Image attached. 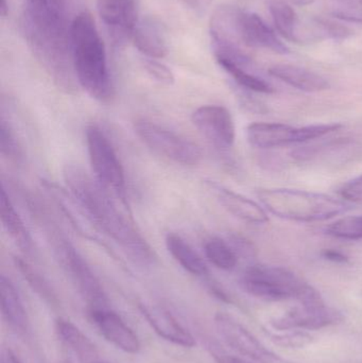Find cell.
Returning a JSON list of instances; mask_svg holds the SVG:
<instances>
[{"label": "cell", "instance_id": "cell-1", "mask_svg": "<svg viewBox=\"0 0 362 363\" xmlns=\"http://www.w3.org/2000/svg\"><path fill=\"white\" fill-rule=\"evenodd\" d=\"M68 191L76 199L100 233L112 239L130 259L142 267L157 262V254L125 215L114 196L80 166L68 164L63 170Z\"/></svg>", "mask_w": 362, "mask_h": 363}, {"label": "cell", "instance_id": "cell-2", "mask_svg": "<svg viewBox=\"0 0 362 363\" xmlns=\"http://www.w3.org/2000/svg\"><path fill=\"white\" fill-rule=\"evenodd\" d=\"M23 29L32 50L53 81L72 91L77 79L65 0H26Z\"/></svg>", "mask_w": 362, "mask_h": 363}, {"label": "cell", "instance_id": "cell-3", "mask_svg": "<svg viewBox=\"0 0 362 363\" xmlns=\"http://www.w3.org/2000/svg\"><path fill=\"white\" fill-rule=\"evenodd\" d=\"M70 48L77 82L99 102L114 97L106 45L89 11L79 13L70 23Z\"/></svg>", "mask_w": 362, "mask_h": 363}, {"label": "cell", "instance_id": "cell-4", "mask_svg": "<svg viewBox=\"0 0 362 363\" xmlns=\"http://www.w3.org/2000/svg\"><path fill=\"white\" fill-rule=\"evenodd\" d=\"M257 196L272 215L290 221H325L349 209L344 201L306 190L266 188L259 189Z\"/></svg>", "mask_w": 362, "mask_h": 363}, {"label": "cell", "instance_id": "cell-5", "mask_svg": "<svg viewBox=\"0 0 362 363\" xmlns=\"http://www.w3.org/2000/svg\"><path fill=\"white\" fill-rule=\"evenodd\" d=\"M240 281L244 291L269 302L297 300L301 305L307 306L323 301L318 290L283 267L265 264L250 267L244 271Z\"/></svg>", "mask_w": 362, "mask_h": 363}, {"label": "cell", "instance_id": "cell-6", "mask_svg": "<svg viewBox=\"0 0 362 363\" xmlns=\"http://www.w3.org/2000/svg\"><path fill=\"white\" fill-rule=\"evenodd\" d=\"M85 138L89 163L96 180L130 211L125 170L112 143L103 130L96 125L87 127Z\"/></svg>", "mask_w": 362, "mask_h": 363}, {"label": "cell", "instance_id": "cell-7", "mask_svg": "<svg viewBox=\"0 0 362 363\" xmlns=\"http://www.w3.org/2000/svg\"><path fill=\"white\" fill-rule=\"evenodd\" d=\"M52 243L57 259L61 262L66 274L86 302L89 309L103 308L108 306L103 287L86 260L80 255L76 247L68 242L59 233L51 232Z\"/></svg>", "mask_w": 362, "mask_h": 363}, {"label": "cell", "instance_id": "cell-8", "mask_svg": "<svg viewBox=\"0 0 362 363\" xmlns=\"http://www.w3.org/2000/svg\"><path fill=\"white\" fill-rule=\"evenodd\" d=\"M134 130L151 151L168 161L182 166H196L201 161V150L197 145L154 121L137 119Z\"/></svg>", "mask_w": 362, "mask_h": 363}, {"label": "cell", "instance_id": "cell-9", "mask_svg": "<svg viewBox=\"0 0 362 363\" xmlns=\"http://www.w3.org/2000/svg\"><path fill=\"white\" fill-rule=\"evenodd\" d=\"M339 123L291 127L283 123H254L247 128V138L251 146L259 149L280 148L323 138L341 129Z\"/></svg>", "mask_w": 362, "mask_h": 363}, {"label": "cell", "instance_id": "cell-10", "mask_svg": "<svg viewBox=\"0 0 362 363\" xmlns=\"http://www.w3.org/2000/svg\"><path fill=\"white\" fill-rule=\"evenodd\" d=\"M215 326L219 336L236 353L254 363H295L284 359L268 350L252 333L227 313L215 315Z\"/></svg>", "mask_w": 362, "mask_h": 363}, {"label": "cell", "instance_id": "cell-11", "mask_svg": "<svg viewBox=\"0 0 362 363\" xmlns=\"http://www.w3.org/2000/svg\"><path fill=\"white\" fill-rule=\"evenodd\" d=\"M196 129L219 150L233 147L236 138L233 116L227 108L216 104L200 106L191 114Z\"/></svg>", "mask_w": 362, "mask_h": 363}, {"label": "cell", "instance_id": "cell-12", "mask_svg": "<svg viewBox=\"0 0 362 363\" xmlns=\"http://www.w3.org/2000/svg\"><path fill=\"white\" fill-rule=\"evenodd\" d=\"M89 318L99 334L120 351L135 355L140 351V340L125 320L110 307L89 309Z\"/></svg>", "mask_w": 362, "mask_h": 363}, {"label": "cell", "instance_id": "cell-13", "mask_svg": "<svg viewBox=\"0 0 362 363\" xmlns=\"http://www.w3.org/2000/svg\"><path fill=\"white\" fill-rule=\"evenodd\" d=\"M344 320V315L327 306L325 303L315 306H302L293 309L282 317L272 320L274 330H317L327 326L335 325Z\"/></svg>", "mask_w": 362, "mask_h": 363}, {"label": "cell", "instance_id": "cell-14", "mask_svg": "<svg viewBox=\"0 0 362 363\" xmlns=\"http://www.w3.org/2000/svg\"><path fill=\"white\" fill-rule=\"evenodd\" d=\"M97 12L115 43L131 40L140 19L135 0H97Z\"/></svg>", "mask_w": 362, "mask_h": 363}, {"label": "cell", "instance_id": "cell-15", "mask_svg": "<svg viewBox=\"0 0 362 363\" xmlns=\"http://www.w3.org/2000/svg\"><path fill=\"white\" fill-rule=\"evenodd\" d=\"M140 311L149 325L164 340L182 347H193L196 340L193 335L178 321L169 311L159 306L140 305Z\"/></svg>", "mask_w": 362, "mask_h": 363}, {"label": "cell", "instance_id": "cell-16", "mask_svg": "<svg viewBox=\"0 0 362 363\" xmlns=\"http://www.w3.org/2000/svg\"><path fill=\"white\" fill-rule=\"evenodd\" d=\"M240 36L247 48L267 49L287 55L288 47L276 35L273 30L257 14L242 11L240 15Z\"/></svg>", "mask_w": 362, "mask_h": 363}, {"label": "cell", "instance_id": "cell-17", "mask_svg": "<svg viewBox=\"0 0 362 363\" xmlns=\"http://www.w3.org/2000/svg\"><path fill=\"white\" fill-rule=\"evenodd\" d=\"M208 186L221 206L237 219L250 224H264L269 220L265 209L255 201L213 181L208 182Z\"/></svg>", "mask_w": 362, "mask_h": 363}, {"label": "cell", "instance_id": "cell-18", "mask_svg": "<svg viewBox=\"0 0 362 363\" xmlns=\"http://www.w3.org/2000/svg\"><path fill=\"white\" fill-rule=\"evenodd\" d=\"M131 40L135 48L148 59H163L168 55L167 38L163 26L152 17L138 19Z\"/></svg>", "mask_w": 362, "mask_h": 363}, {"label": "cell", "instance_id": "cell-19", "mask_svg": "<svg viewBox=\"0 0 362 363\" xmlns=\"http://www.w3.org/2000/svg\"><path fill=\"white\" fill-rule=\"evenodd\" d=\"M55 328L57 338L77 356L79 363H98L103 359L91 339L72 322L64 318H57Z\"/></svg>", "mask_w": 362, "mask_h": 363}, {"label": "cell", "instance_id": "cell-20", "mask_svg": "<svg viewBox=\"0 0 362 363\" xmlns=\"http://www.w3.org/2000/svg\"><path fill=\"white\" fill-rule=\"evenodd\" d=\"M0 301L2 319L6 325L16 334L27 335L30 326L27 311L14 284L4 275L0 277Z\"/></svg>", "mask_w": 362, "mask_h": 363}, {"label": "cell", "instance_id": "cell-21", "mask_svg": "<svg viewBox=\"0 0 362 363\" xmlns=\"http://www.w3.org/2000/svg\"><path fill=\"white\" fill-rule=\"evenodd\" d=\"M1 223L9 238L21 251L26 254L33 253L34 245L31 234L4 187L1 189Z\"/></svg>", "mask_w": 362, "mask_h": 363}, {"label": "cell", "instance_id": "cell-22", "mask_svg": "<svg viewBox=\"0 0 362 363\" xmlns=\"http://www.w3.org/2000/svg\"><path fill=\"white\" fill-rule=\"evenodd\" d=\"M269 74L282 82L307 93H318L329 87V82L320 74L298 66H272Z\"/></svg>", "mask_w": 362, "mask_h": 363}, {"label": "cell", "instance_id": "cell-23", "mask_svg": "<svg viewBox=\"0 0 362 363\" xmlns=\"http://www.w3.org/2000/svg\"><path fill=\"white\" fill-rule=\"evenodd\" d=\"M165 242L170 255L185 271L195 277H208L210 271L205 262L182 237L169 233L166 236Z\"/></svg>", "mask_w": 362, "mask_h": 363}, {"label": "cell", "instance_id": "cell-24", "mask_svg": "<svg viewBox=\"0 0 362 363\" xmlns=\"http://www.w3.org/2000/svg\"><path fill=\"white\" fill-rule=\"evenodd\" d=\"M276 29L286 40L302 44V27L295 11L285 0H267Z\"/></svg>", "mask_w": 362, "mask_h": 363}, {"label": "cell", "instance_id": "cell-25", "mask_svg": "<svg viewBox=\"0 0 362 363\" xmlns=\"http://www.w3.org/2000/svg\"><path fill=\"white\" fill-rule=\"evenodd\" d=\"M240 86L255 93L271 94L274 89L270 83L252 72L253 64H235L231 62H217Z\"/></svg>", "mask_w": 362, "mask_h": 363}, {"label": "cell", "instance_id": "cell-26", "mask_svg": "<svg viewBox=\"0 0 362 363\" xmlns=\"http://www.w3.org/2000/svg\"><path fill=\"white\" fill-rule=\"evenodd\" d=\"M204 253L206 259L220 270L231 271L237 266V252L229 243L218 237L206 241Z\"/></svg>", "mask_w": 362, "mask_h": 363}, {"label": "cell", "instance_id": "cell-27", "mask_svg": "<svg viewBox=\"0 0 362 363\" xmlns=\"http://www.w3.org/2000/svg\"><path fill=\"white\" fill-rule=\"evenodd\" d=\"M15 264H16V267L21 271L23 277H25L26 281L29 284L30 287L40 298H44L45 302L55 306L57 304V296H55L53 290L51 289L49 284L47 283L46 279L40 273L36 272L25 260L21 259V258H15Z\"/></svg>", "mask_w": 362, "mask_h": 363}, {"label": "cell", "instance_id": "cell-28", "mask_svg": "<svg viewBox=\"0 0 362 363\" xmlns=\"http://www.w3.org/2000/svg\"><path fill=\"white\" fill-rule=\"evenodd\" d=\"M327 234L346 240L362 239V216H349L329 224Z\"/></svg>", "mask_w": 362, "mask_h": 363}, {"label": "cell", "instance_id": "cell-29", "mask_svg": "<svg viewBox=\"0 0 362 363\" xmlns=\"http://www.w3.org/2000/svg\"><path fill=\"white\" fill-rule=\"evenodd\" d=\"M327 10L336 18L362 23V0H327Z\"/></svg>", "mask_w": 362, "mask_h": 363}, {"label": "cell", "instance_id": "cell-30", "mask_svg": "<svg viewBox=\"0 0 362 363\" xmlns=\"http://www.w3.org/2000/svg\"><path fill=\"white\" fill-rule=\"evenodd\" d=\"M0 150L1 155L11 161L19 162L21 160V149L18 140L10 123H6L4 118L0 125Z\"/></svg>", "mask_w": 362, "mask_h": 363}, {"label": "cell", "instance_id": "cell-31", "mask_svg": "<svg viewBox=\"0 0 362 363\" xmlns=\"http://www.w3.org/2000/svg\"><path fill=\"white\" fill-rule=\"evenodd\" d=\"M142 65H144L147 74L153 80L157 81V82L161 83L163 85H167V86L176 82V77H174L172 70L168 66H166L165 64L161 63L159 60L148 59L147 57L142 62Z\"/></svg>", "mask_w": 362, "mask_h": 363}, {"label": "cell", "instance_id": "cell-32", "mask_svg": "<svg viewBox=\"0 0 362 363\" xmlns=\"http://www.w3.org/2000/svg\"><path fill=\"white\" fill-rule=\"evenodd\" d=\"M283 334L272 335L271 338L276 345L285 347H303L312 343V337L303 330H284Z\"/></svg>", "mask_w": 362, "mask_h": 363}, {"label": "cell", "instance_id": "cell-33", "mask_svg": "<svg viewBox=\"0 0 362 363\" xmlns=\"http://www.w3.org/2000/svg\"><path fill=\"white\" fill-rule=\"evenodd\" d=\"M340 194L346 200L362 204V176L344 184L340 189Z\"/></svg>", "mask_w": 362, "mask_h": 363}, {"label": "cell", "instance_id": "cell-34", "mask_svg": "<svg viewBox=\"0 0 362 363\" xmlns=\"http://www.w3.org/2000/svg\"><path fill=\"white\" fill-rule=\"evenodd\" d=\"M322 256L325 259L337 262V264H346L349 262L348 256L344 255L341 252L336 251V250H324L322 252Z\"/></svg>", "mask_w": 362, "mask_h": 363}, {"label": "cell", "instance_id": "cell-35", "mask_svg": "<svg viewBox=\"0 0 362 363\" xmlns=\"http://www.w3.org/2000/svg\"><path fill=\"white\" fill-rule=\"evenodd\" d=\"M1 363H21L16 354L10 349L2 350Z\"/></svg>", "mask_w": 362, "mask_h": 363}, {"label": "cell", "instance_id": "cell-36", "mask_svg": "<svg viewBox=\"0 0 362 363\" xmlns=\"http://www.w3.org/2000/svg\"><path fill=\"white\" fill-rule=\"evenodd\" d=\"M219 363H254L249 362V360L242 359V358H236V357H229V356H225V357L219 358Z\"/></svg>", "mask_w": 362, "mask_h": 363}, {"label": "cell", "instance_id": "cell-37", "mask_svg": "<svg viewBox=\"0 0 362 363\" xmlns=\"http://www.w3.org/2000/svg\"><path fill=\"white\" fill-rule=\"evenodd\" d=\"M1 15L2 17H6V13H8V4H6V0H1Z\"/></svg>", "mask_w": 362, "mask_h": 363}, {"label": "cell", "instance_id": "cell-38", "mask_svg": "<svg viewBox=\"0 0 362 363\" xmlns=\"http://www.w3.org/2000/svg\"><path fill=\"white\" fill-rule=\"evenodd\" d=\"M298 4H307L312 2V0H295Z\"/></svg>", "mask_w": 362, "mask_h": 363}, {"label": "cell", "instance_id": "cell-39", "mask_svg": "<svg viewBox=\"0 0 362 363\" xmlns=\"http://www.w3.org/2000/svg\"><path fill=\"white\" fill-rule=\"evenodd\" d=\"M98 363H110V362H106V360L102 359L101 362H99Z\"/></svg>", "mask_w": 362, "mask_h": 363}, {"label": "cell", "instance_id": "cell-40", "mask_svg": "<svg viewBox=\"0 0 362 363\" xmlns=\"http://www.w3.org/2000/svg\"><path fill=\"white\" fill-rule=\"evenodd\" d=\"M64 363H70V362H64Z\"/></svg>", "mask_w": 362, "mask_h": 363}]
</instances>
